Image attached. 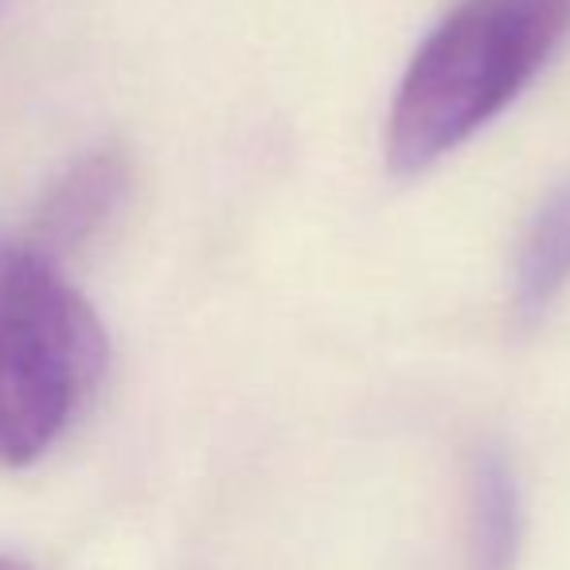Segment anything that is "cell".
<instances>
[{
  "label": "cell",
  "mask_w": 570,
  "mask_h": 570,
  "mask_svg": "<svg viewBox=\"0 0 570 570\" xmlns=\"http://www.w3.org/2000/svg\"><path fill=\"white\" fill-rule=\"evenodd\" d=\"M570 36V0H458L422 40L387 114L395 173H426L508 110Z\"/></svg>",
  "instance_id": "cell-1"
},
{
  "label": "cell",
  "mask_w": 570,
  "mask_h": 570,
  "mask_svg": "<svg viewBox=\"0 0 570 570\" xmlns=\"http://www.w3.org/2000/svg\"><path fill=\"white\" fill-rule=\"evenodd\" d=\"M106 328L63 262L0 238V465H36L106 372Z\"/></svg>",
  "instance_id": "cell-2"
},
{
  "label": "cell",
  "mask_w": 570,
  "mask_h": 570,
  "mask_svg": "<svg viewBox=\"0 0 570 570\" xmlns=\"http://www.w3.org/2000/svg\"><path fill=\"white\" fill-rule=\"evenodd\" d=\"M129 196V160L118 149H90L82 153L75 165L43 196L40 212H36L32 235L43 254L63 262L67 254L82 250L98 230L121 212Z\"/></svg>",
  "instance_id": "cell-3"
},
{
  "label": "cell",
  "mask_w": 570,
  "mask_h": 570,
  "mask_svg": "<svg viewBox=\"0 0 570 570\" xmlns=\"http://www.w3.org/2000/svg\"><path fill=\"white\" fill-rule=\"evenodd\" d=\"M570 285V180L547 196L520 238L512 302L520 317H539Z\"/></svg>",
  "instance_id": "cell-4"
},
{
  "label": "cell",
  "mask_w": 570,
  "mask_h": 570,
  "mask_svg": "<svg viewBox=\"0 0 570 570\" xmlns=\"http://www.w3.org/2000/svg\"><path fill=\"white\" fill-rule=\"evenodd\" d=\"M469 543L476 570H512L520 547V492L500 453H484L469 492Z\"/></svg>",
  "instance_id": "cell-5"
},
{
  "label": "cell",
  "mask_w": 570,
  "mask_h": 570,
  "mask_svg": "<svg viewBox=\"0 0 570 570\" xmlns=\"http://www.w3.org/2000/svg\"><path fill=\"white\" fill-rule=\"evenodd\" d=\"M0 570H28L24 562H17V559H9V554H0Z\"/></svg>",
  "instance_id": "cell-6"
}]
</instances>
